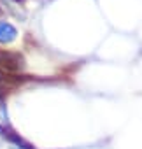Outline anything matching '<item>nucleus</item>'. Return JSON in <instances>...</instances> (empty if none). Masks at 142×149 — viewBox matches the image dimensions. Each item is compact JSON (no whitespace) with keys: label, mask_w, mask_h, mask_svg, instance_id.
<instances>
[{"label":"nucleus","mask_w":142,"mask_h":149,"mask_svg":"<svg viewBox=\"0 0 142 149\" xmlns=\"http://www.w3.org/2000/svg\"><path fill=\"white\" fill-rule=\"evenodd\" d=\"M14 35H16V30H14L11 25H7V23H2V25H0V42L11 40V39H14Z\"/></svg>","instance_id":"obj_2"},{"label":"nucleus","mask_w":142,"mask_h":149,"mask_svg":"<svg viewBox=\"0 0 142 149\" xmlns=\"http://www.w3.org/2000/svg\"><path fill=\"white\" fill-rule=\"evenodd\" d=\"M0 67H4L7 70H18L23 67V58L18 53L0 51Z\"/></svg>","instance_id":"obj_1"}]
</instances>
